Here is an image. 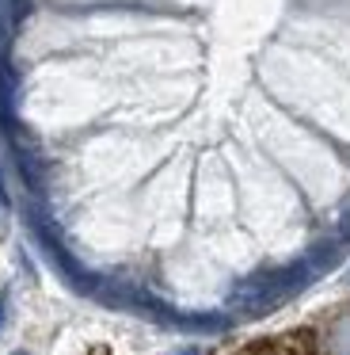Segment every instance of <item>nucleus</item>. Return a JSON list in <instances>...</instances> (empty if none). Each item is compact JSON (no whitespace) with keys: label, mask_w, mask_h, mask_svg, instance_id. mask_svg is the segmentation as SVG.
<instances>
[{"label":"nucleus","mask_w":350,"mask_h":355,"mask_svg":"<svg viewBox=\"0 0 350 355\" xmlns=\"http://www.w3.org/2000/svg\"><path fill=\"white\" fill-rule=\"evenodd\" d=\"M324 355H350V309H342L324 332Z\"/></svg>","instance_id":"nucleus-1"},{"label":"nucleus","mask_w":350,"mask_h":355,"mask_svg":"<svg viewBox=\"0 0 350 355\" xmlns=\"http://www.w3.org/2000/svg\"><path fill=\"white\" fill-rule=\"evenodd\" d=\"M240 355H308V347L297 336H282V340H259L255 347H248Z\"/></svg>","instance_id":"nucleus-2"},{"label":"nucleus","mask_w":350,"mask_h":355,"mask_svg":"<svg viewBox=\"0 0 350 355\" xmlns=\"http://www.w3.org/2000/svg\"><path fill=\"white\" fill-rule=\"evenodd\" d=\"M4 309H8V294H0V324H4Z\"/></svg>","instance_id":"nucleus-3"},{"label":"nucleus","mask_w":350,"mask_h":355,"mask_svg":"<svg viewBox=\"0 0 350 355\" xmlns=\"http://www.w3.org/2000/svg\"><path fill=\"white\" fill-rule=\"evenodd\" d=\"M179 355H198V352H194V347H187V352H179Z\"/></svg>","instance_id":"nucleus-4"},{"label":"nucleus","mask_w":350,"mask_h":355,"mask_svg":"<svg viewBox=\"0 0 350 355\" xmlns=\"http://www.w3.org/2000/svg\"><path fill=\"white\" fill-rule=\"evenodd\" d=\"M15 355H27V352H15Z\"/></svg>","instance_id":"nucleus-5"}]
</instances>
